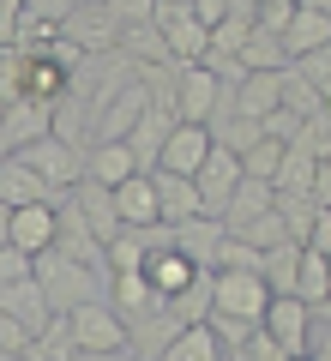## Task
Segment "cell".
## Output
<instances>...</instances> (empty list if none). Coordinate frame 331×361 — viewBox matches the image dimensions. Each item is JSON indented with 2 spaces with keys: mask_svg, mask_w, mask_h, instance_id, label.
Returning a JSON list of instances; mask_svg holds the SVG:
<instances>
[{
  "mask_svg": "<svg viewBox=\"0 0 331 361\" xmlns=\"http://www.w3.org/2000/svg\"><path fill=\"white\" fill-rule=\"evenodd\" d=\"M277 157H283V139H253V145L241 151V175H259V180H271Z\"/></svg>",
  "mask_w": 331,
  "mask_h": 361,
  "instance_id": "35",
  "label": "cell"
},
{
  "mask_svg": "<svg viewBox=\"0 0 331 361\" xmlns=\"http://www.w3.org/2000/svg\"><path fill=\"white\" fill-rule=\"evenodd\" d=\"M307 313H313V301L301 295H265V313H259V325H265L271 337H277L283 355H301V331H307Z\"/></svg>",
  "mask_w": 331,
  "mask_h": 361,
  "instance_id": "10",
  "label": "cell"
},
{
  "mask_svg": "<svg viewBox=\"0 0 331 361\" xmlns=\"http://www.w3.org/2000/svg\"><path fill=\"white\" fill-rule=\"evenodd\" d=\"M6 157H13V139H6V133H0V163H6Z\"/></svg>",
  "mask_w": 331,
  "mask_h": 361,
  "instance_id": "41",
  "label": "cell"
},
{
  "mask_svg": "<svg viewBox=\"0 0 331 361\" xmlns=\"http://www.w3.org/2000/svg\"><path fill=\"white\" fill-rule=\"evenodd\" d=\"M295 73L307 78V85L319 90V97H331V42H319V49H307V54H295Z\"/></svg>",
  "mask_w": 331,
  "mask_h": 361,
  "instance_id": "31",
  "label": "cell"
},
{
  "mask_svg": "<svg viewBox=\"0 0 331 361\" xmlns=\"http://www.w3.org/2000/svg\"><path fill=\"white\" fill-rule=\"evenodd\" d=\"M211 109H217V78L205 73L199 61L181 66V78H175V121H211Z\"/></svg>",
  "mask_w": 331,
  "mask_h": 361,
  "instance_id": "17",
  "label": "cell"
},
{
  "mask_svg": "<svg viewBox=\"0 0 331 361\" xmlns=\"http://www.w3.org/2000/svg\"><path fill=\"white\" fill-rule=\"evenodd\" d=\"M151 25H157V37L169 42V54H175L181 66H193L205 54V25L193 18L187 0H151Z\"/></svg>",
  "mask_w": 331,
  "mask_h": 361,
  "instance_id": "3",
  "label": "cell"
},
{
  "mask_svg": "<svg viewBox=\"0 0 331 361\" xmlns=\"http://www.w3.org/2000/svg\"><path fill=\"white\" fill-rule=\"evenodd\" d=\"M66 187H49V180L37 175V169L25 163V157H6V163H0V205H30V199H42V205H54V199H61Z\"/></svg>",
  "mask_w": 331,
  "mask_h": 361,
  "instance_id": "14",
  "label": "cell"
},
{
  "mask_svg": "<svg viewBox=\"0 0 331 361\" xmlns=\"http://www.w3.org/2000/svg\"><path fill=\"white\" fill-rule=\"evenodd\" d=\"M109 13H115V25H139V18H151V0H102Z\"/></svg>",
  "mask_w": 331,
  "mask_h": 361,
  "instance_id": "38",
  "label": "cell"
},
{
  "mask_svg": "<svg viewBox=\"0 0 331 361\" xmlns=\"http://www.w3.org/2000/svg\"><path fill=\"white\" fill-rule=\"evenodd\" d=\"M289 6H295V0H289Z\"/></svg>",
  "mask_w": 331,
  "mask_h": 361,
  "instance_id": "46",
  "label": "cell"
},
{
  "mask_svg": "<svg viewBox=\"0 0 331 361\" xmlns=\"http://www.w3.org/2000/svg\"><path fill=\"white\" fill-rule=\"evenodd\" d=\"M66 325H73V343L85 361H109V355H127V325L115 319V307L109 301H78V307H66Z\"/></svg>",
  "mask_w": 331,
  "mask_h": 361,
  "instance_id": "2",
  "label": "cell"
},
{
  "mask_svg": "<svg viewBox=\"0 0 331 361\" xmlns=\"http://www.w3.org/2000/svg\"><path fill=\"white\" fill-rule=\"evenodd\" d=\"M157 361H223V349H217L211 325L193 319V325H175V337L163 343V355H157Z\"/></svg>",
  "mask_w": 331,
  "mask_h": 361,
  "instance_id": "24",
  "label": "cell"
},
{
  "mask_svg": "<svg viewBox=\"0 0 331 361\" xmlns=\"http://www.w3.org/2000/svg\"><path fill=\"white\" fill-rule=\"evenodd\" d=\"M163 313H169L175 325L205 319V313H211V265H199V271H193V277H187L181 289H169V295H163Z\"/></svg>",
  "mask_w": 331,
  "mask_h": 361,
  "instance_id": "21",
  "label": "cell"
},
{
  "mask_svg": "<svg viewBox=\"0 0 331 361\" xmlns=\"http://www.w3.org/2000/svg\"><path fill=\"white\" fill-rule=\"evenodd\" d=\"M217 265H229V271H259V247L241 241V235H223V241H217V253H211V271H217Z\"/></svg>",
  "mask_w": 331,
  "mask_h": 361,
  "instance_id": "32",
  "label": "cell"
},
{
  "mask_svg": "<svg viewBox=\"0 0 331 361\" xmlns=\"http://www.w3.org/2000/svg\"><path fill=\"white\" fill-rule=\"evenodd\" d=\"M295 6H307V13H331V0H295Z\"/></svg>",
  "mask_w": 331,
  "mask_h": 361,
  "instance_id": "40",
  "label": "cell"
},
{
  "mask_svg": "<svg viewBox=\"0 0 331 361\" xmlns=\"http://www.w3.org/2000/svg\"><path fill=\"white\" fill-rule=\"evenodd\" d=\"M0 361H6V349H0Z\"/></svg>",
  "mask_w": 331,
  "mask_h": 361,
  "instance_id": "45",
  "label": "cell"
},
{
  "mask_svg": "<svg viewBox=\"0 0 331 361\" xmlns=\"http://www.w3.org/2000/svg\"><path fill=\"white\" fill-rule=\"evenodd\" d=\"M0 133L13 139V151L30 145V139H42V133H49V103H42V97H13V103L0 109Z\"/></svg>",
  "mask_w": 331,
  "mask_h": 361,
  "instance_id": "20",
  "label": "cell"
},
{
  "mask_svg": "<svg viewBox=\"0 0 331 361\" xmlns=\"http://www.w3.org/2000/svg\"><path fill=\"white\" fill-rule=\"evenodd\" d=\"M277 42H283V54H307V49H319V42H331V13H307V6H295L289 13V25L277 30Z\"/></svg>",
  "mask_w": 331,
  "mask_h": 361,
  "instance_id": "22",
  "label": "cell"
},
{
  "mask_svg": "<svg viewBox=\"0 0 331 361\" xmlns=\"http://www.w3.org/2000/svg\"><path fill=\"white\" fill-rule=\"evenodd\" d=\"M0 349H6V361H25V349H30V331L6 307H0Z\"/></svg>",
  "mask_w": 331,
  "mask_h": 361,
  "instance_id": "36",
  "label": "cell"
},
{
  "mask_svg": "<svg viewBox=\"0 0 331 361\" xmlns=\"http://www.w3.org/2000/svg\"><path fill=\"white\" fill-rule=\"evenodd\" d=\"M25 361H78V343H73V325H66V313H49V325L30 337Z\"/></svg>",
  "mask_w": 331,
  "mask_h": 361,
  "instance_id": "26",
  "label": "cell"
},
{
  "mask_svg": "<svg viewBox=\"0 0 331 361\" xmlns=\"http://www.w3.org/2000/svg\"><path fill=\"white\" fill-rule=\"evenodd\" d=\"M205 151H211V133H205V121H175V127H169V139H163V151H157V169L193 175Z\"/></svg>",
  "mask_w": 331,
  "mask_h": 361,
  "instance_id": "15",
  "label": "cell"
},
{
  "mask_svg": "<svg viewBox=\"0 0 331 361\" xmlns=\"http://www.w3.org/2000/svg\"><path fill=\"white\" fill-rule=\"evenodd\" d=\"M109 193H115L121 229H127V223H157V187H151V169H133V175H121Z\"/></svg>",
  "mask_w": 331,
  "mask_h": 361,
  "instance_id": "18",
  "label": "cell"
},
{
  "mask_svg": "<svg viewBox=\"0 0 331 361\" xmlns=\"http://www.w3.org/2000/svg\"><path fill=\"white\" fill-rule=\"evenodd\" d=\"M6 6H18V0H6Z\"/></svg>",
  "mask_w": 331,
  "mask_h": 361,
  "instance_id": "44",
  "label": "cell"
},
{
  "mask_svg": "<svg viewBox=\"0 0 331 361\" xmlns=\"http://www.w3.org/2000/svg\"><path fill=\"white\" fill-rule=\"evenodd\" d=\"M85 175L102 180V187H115L121 175H133V151H127V139H97V145H85Z\"/></svg>",
  "mask_w": 331,
  "mask_h": 361,
  "instance_id": "25",
  "label": "cell"
},
{
  "mask_svg": "<svg viewBox=\"0 0 331 361\" xmlns=\"http://www.w3.org/2000/svg\"><path fill=\"white\" fill-rule=\"evenodd\" d=\"M139 109H145V85H139V78H127L109 103L90 109V145H97V139H127V127L139 121Z\"/></svg>",
  "mask_w": 331,
  "mask_h": 361,
  "instance_id": "9",
  "label": "cell"
},
{
  "mask_svg": "<svg viewBox=\"0 0 331 361\" xmlns=\"http://www.w3.org/2000/svg\"><path fill=\"white\" fill-rule=\"evenodd\" d=\"M277 73L283 66H265V73H241V85H235V109L241 115H271L277 109Z\"/></svg>",
  "mask_w": 331,
  "mask_h": 361,
  "instance_id": "27",
  "label": "cell"
},
{
  "mask_svg": "<svg viewBox=\"0 0 331 361\" xmlns=\"http://www.w3.org/2000/svg\"><path fill=\"white\" fill-rule=\"evenodd\" d=\"M61 37H66V42H78L85 54H97V49H115L121 25H115V13H109L102 0H90V6H73V13L61 18Z\"/></svg>",
  "mask_w": 331,
  "mask_h": 361,
  "instance_id": "11",
  "label": "cell"
},
{
  "mask_svg": "<svg viewBox=\"0 0 331 361\" xmlns=\"http://www.w3.org/2000/svg\"><path fill=\"white\" fill-rule=\"evenodd\" d=\"M331 277H325V253H313V247H301V259H295V295L301 301H325Z\"/></svg>",
  "mask_w": 331,
  "mask_h": 361,
  "instance_id": "30",
  "label": "cell"
},
{
  "mask_svg": "<svg viewBox=\"0 0 331 361\" xmlns=\"http://www.w3.org/2000/svg\"><path fill=\"white\" fill-rule=\"evenodd\" d=\"M66 193H73L78 217L90 223V235H97V241H109V235H121V211H115V193H109V187H102V180L78 175L73 187H66Z\"/></svg>",
  "mask_w": 331,
  "mask_h": 361,
  "instance_id": "13",
  "label": "cell"
},
{
  "mask_svg": "<svg viewBox=\"0 0 331 361\" xmlns=\"http://www.w3.org/2000/svg\"><path fill=\"white\" fill-rule=\"evenodd\" d=\"M235 61H241L247 73H265V66H289V54H283L277 30H259V25H247V37H241V49H235Z\"/></svg>",
  "mask_w": 331,
  "mask_h": 361,
  "instance_id": "28",
  "label": "cell"
},
{
  "mask_svg": "<svg viewBox=\"0 0 331 361\" xmlns=\"http://www.w3.org/2000/svg\"><path fill=\"white\" fill-rule=\"evenodd\" d=\"M295 259H301V241L259 247V283H265L271 295H295Z\"/></svg>",
  "mask_w": 331,
  "mask_h": 361,
  "instance_id": "23",
  "label": "cell"
},
{
  "mask_svg": "<svg viewBox=\"0 0 331 361\" xmlns=\"http://www.w3.org/2000/svg\"><path fill=\"white\" fill-rule=\"evenodd\" d=\"M13 30H18V6H6V0H0V49L13 42Z\"/></svg>",
  "mask_w": 331,
  "mask_h": 361,
  "instance_id": "39",
  "label": "cell"
},
{
  "mask_svg": "<svg viewBox=\"0 0 331 361\" xmlns=\"http://www.w3.org/2000/svg\"><path fill=\"white\" fill-rule=\"evenodd\" d=\"M6 211H13V205H0V247H6Z\"/></svg>",
  "mask_w": 331,
  "mask_h": 361,
  "instance_id": "42",
  "label": "cell"
},
{
  "mask_svg": "<svg viewBox=\"0 0 331 361\" xmlns=\"http://www.w3.org/2000/svg\"><path fill=\"white\" fill-rule=\"evenodd\" d=\"M265 295L271 289L259 283V271H229V265L211 271V307L235 313V319H259L265 313Z\"/></svg>",
  "mask_w": 331,
  "mask_h": 361,
  "instance_id": "6",
  "label": "cell"
},
{
  "mask_svg": "<svg viewBox=\"0 0 331 361\" xmlns=\"http://www.w3.org/2000/svg\"><path fill=\"white\" fill-rule=\"evenodd\" d=\"M73 13V0H18V25H42V30H61V18Z\"/></svg>",
  "mask_w": 331,
  "mask_h": 361,
  "instance_id": "34",
  "label": "cell"
},
{
  "mask_svg": "<svg viewBox=\"0 0 331 361\" xmlns=\"http://www.w3.org/2000/svg\"><path fill=\"white\" fill-rule=\"evenodd\" d=\"M223 235H241V241H253V247H271V241H289V235H283V217L277 211H259V217H247L241 229H223Z\"/></svg>",
  "mask_w": 331,
  "mask_h": 361,
  "instance_id": "33",
  "label": "cell"
},
{
  "mask_svg": "<svg viewBox=\"0 0 331 361\" xmlns=\"http://www.w3.org/2000/svg\"><path fill=\"white\" fill-rule=\"evenodd\" d=\"M151 187H157V223H187L199 217V187H193V175H175V169H151ZM211 217V211H205Z\"/></svg>",
  "mask_w": 331,
  "mask_h": 361,
  "instance_id": "12",
  "label": "cell"
},
{
  "mask_svg": "<svg viewBox=\"0 0 331 361\" xmlns=\"http://www.w3.org/2000/svg\"><path fill=\"white\" fill-rule=\"evenodd\" d=\"M73 6H90V0H73Z\"/></svg>",
  "mask_w": 331,
  "mask_h": 361,
  "instance_id": "43",
  "label": "cell"
},
{
  "mask_svg": "<svg viewBox=\"0 0 331 361\" xmlns=\"http://www.w3.org/2000/svg\"><path fill=\"white\" fill-rule=\"evenodd\" d=\"M277 109H295V115H313V109H325V97H319L313 85H307L295 66H283L277 73Z\"/></svg>",
  "mask_w": 331,
  "mask_h": 361,
  "instance_id": "29",
  "label": "cell"
},
{
  "mask_svg": "<svg viewBox=\"0 0 331 361\" xmlns=\"http://www.w3.org/2000/svg\"><path fill=\"white\" fill-rule=\"evenodd\" d=\"M169 127H175V103H163V97H145L139 121L127 127V151H133V169H157V151H163Z\"/></svg>",
  "mask_w": 331,
  "mask_h": 361,
  "instance_id": "7",
  "label": "cell"
},
{
  "mask_svg": "<svg viewBox=\"0 0 331 361\" xmlns=\"http://www.w3.org/2000/svg\"><path fill=\"white\" fill-rule=\"evenodd\" d=\"M18 157H25V163L37 169L49 187H73V180L85 175V145H66V139H54V133H42V139L18 145Z\"/></svg>",
  "mask_w": 331,
  "mask_h": 361,
  "instance_id": "4",
  "label": "cell"
},
{
  "mask_svg": "<svg viewBox=\"0 0 331 361\" xmlns=\"http://www.w3.org/2000/svg\"><path fill=\"white\" fill-rule=\"evenodd\" d=\"M13 277H30V253L6 241V247H0V283H13Z\"/></svg>",
  "mask_w": 331,
  "mask_h": 361,
  "instance_id": "37",
  "label": "cell"
},
{
  "mask_svg": "<svg viewBox=\"0 0 331 361\" xmlns=\"http://www.w3.org/2000/svg\"><path fill=\"white\" fill-rule=\"evenodd\" d=\"M102 301L115 307L121 325H139L145 313L163 307V295L151 289V277H145V271H102Z\"/></svg>",
  "mask_w": 331,
  "mask_h": 361,
  "instance_id": "5",
  "label": "cell"
},
{
  "mask_svg": "<svg viewBox=\"0 0 331 361\" xmlns=\"http://www.w3.org/2000/svg\"><path fill=\"white\" fill-rule=\"evenodd\" d=\"M30 277H37L42 301H49L54 313L78 307V301H97L102 295V271L97 265H78V259L54 253V247H42V253H30Z\"/></svg>",
  "mask_w": 331,
  "mask_h": 361,
  "instance_id": "1",
  "label": "cell"
},
{
  "mask_svg": "<svg viewBox=\"0 0 331 361\" xmlns=\"http://www.w3.org/2000/svg\"><path fill=\"white\" fill-rule=\"evenodd\" d=\"M217 241H223V223L217 217H187V223H169V247L175 253H187L193 265H211V253H217Z\"/></svg>",
  "mask_w": 331,
  "mask_h": 361,
  "instance_id": "19",
  "label": "cell"
},
{
  "mask_svg": "<svg viewBox=\"0 0 331 361\" xmlns=\"http://www.w3.org/2000/svg\"><path fill=\"white\" fill-rule=\"evenodd\" d=\"M6 241L25 247V253H42V247L54 241V205H42V199L13 205V211H6Z\"/></svg>",
  "mask_w": 331,
  "mask_h": 361,
  "instance_id": "16",
  "label": "cell"
},
{
  "mask_svg": "<svg viewBox=\"0 0 331 361\" xmlns=\"http://www.w3.org/2000/svg\"><path fill=\"white\" fill-rule=\"evenodd\" d=\"M235 180H241V157L235 151H223V145H211V151L199 157V169H193V187H199V205L211 211H223V199L235 193Z\"/></svg>",
  "mask_w": 331,
  "mask_h": 361,
  "instance_id": "8",
  "label": "cell"
},
{
  "mask_svg": "<svg viewBox=\"0 0 331 361\" xmlns=\"http://www.w3.org/2000/svg\"><path fill=\"white\" fill-rule=\"evenodd\" d=\"M0 109H6V103H0Z\"/></svg>",
  "mask_w": 331,
  "mask_h": 361,
  "instance_id": "47",
  "label": "cell"
}]
</instances>
